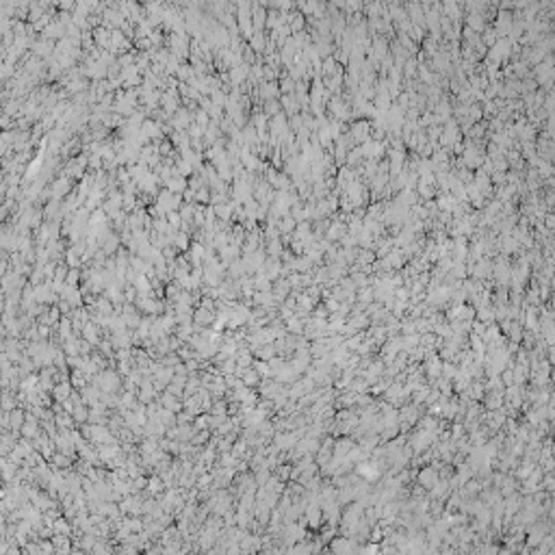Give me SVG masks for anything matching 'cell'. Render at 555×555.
I'll return each mask as SVG.
<instances>
[{
    "instance_id": "obj_1",
    "label": "cell",
    "mask_w": 555,
    "mask_h": 555,
    "mask_svg": "<svg viewBox=\"0 0 555 555\" xmlns=\"http://www.w3.org/2000/svg\"><path fill=\"white\" fill-rule=\"evenodd\" d=\"M91 382H94L98 388L102 390V393H113V395L119 393V390H122V386H124L122 373L113 371V369H104V371H100L98 375L91 378Z\"/></svg>"
},
{
    "instance_id": "obj_2",
    "label": "cell",
    "mask_w": 555,
    "mask_h": 555,
    "mask_svg": "<svg viewBox=\"0 0 555 555\" xmlns=\"http://www.w3.org/2000/svg\"><path fill=\"white\" fill-rule=\"evenodd\" d=\"M217 317L215 314V308H198L193 310V325H198V328H208L210 323H213V319Z\"/></svg>"
},
{
    "instance_id": "obj_3",
    "label": "cell",
    "mask_w": 555,
    "mask_h": 555,
    "mask_svg": "<svg viewBox=\"0 0 555 555\" xmlns=\"http://www.w3.org/2000/svg\"><path fill=\"white\" fill-rule=\"evenodd\" d=\"M9 418H11V432H13L15 436H20L22 427H24V423H26V412L22 410V408H13Z\"/></svg>"
},
{
    "instance_id": "obj_4",
    "label": "cell",
    "mask_w": 555,
    "mask_h": 555,
    "mask_svg": "<svg viewBox=\"0 0 555 555\" xmlns=\"http://www.w3.org/2000/svg\"><path fill=\"white\" fill-rule=\"evenodd\" d=\"M100 325L96 323V321H87L85 323V328H83V339L85 341H89L91 345H100Z\"/></svg>"
},
{
    "instance_id": "obj_5",
    "label": "cell",
    "mask_w": 555,
    "mask_h": 555,
    "mask_svg": "<svg viewBox=\"0 0 555 555\" xmlns=\"http://www.w3.org/2000/svg\"><path fill=\"white\" fill-rule=\"evenodd\" d=\"M241 380H243V384H245V386L254 388V386H260V382H263V375H260L254 367H247V369H243Z\"/></svg>"
},
{
    "instance_id": "obj_6",
    "label": "cell",
    "mask_w": 555,
    "mask_h": 555,
    "mask_svg": "<svg viewBox=\"0 0 555 555\" xmlns=\"http://www.w3.org/2000/svg\"><path fill=\"white\" fill-rule=\"evenodd\" d=\"M159 401H161V406H163V408H167V410H173L176 415H178V412H180L182 408H184V404H180V401H178V397H176V395H172V393H163Z\"/></svg>"
},
{
    "instance_id": "obj_7",
    "label": "cell",
    "mask_w": 555,
    "mask_h": 555,
    "mask_svg": "<svg viewBox=\"0 0 555 555\" xmlns=\"http://www.w3.org/2000/svg\"><path fill=\"white\" fill-rule=\"evenodd\" d=\"M145 490H148L152 497H156V494H161L163 490H167V484H165V480H163L161 475H154V477H150V480H148V488H145Z\"/></svg>"
},
{
    "instance_id": "obj_8",
    "label": "cell",
    "mask_w": 555,
    "mask_h": 555,
    "mask_svg": "<svg viewBox=\"0 0 555 555\" xmlns=\"http://www.w3.org/2000/svg\"><path fill=\"white\" fill-rule=\"evenodd\" d=\"M69 395H72V384H69L68 380L59 382V386H54V390H52V397H54L57 401H65Z\"/></svg>"
},
{
    "instance_id": "obj_9",
    "label": "cell",
    "mask_w": 555,
    "mask_h": 555,
    "mask_svg": "<svg viewBox=\"0 0 555 555\" xmlns=\"http://www.w3.org/2000/svg\"><path fill=\"white\" fill-rule=\"evenodd\" d=\"M74 421L78 423V425H85V423H89V408H87L85 401H80V404H76L74 412H72Z\"/></svg>"
},
{
    "instance_id": "obj_10",
    "label": "cell",
    "mask_w": 555,
    "mask_h": 555,
    "mask_svg": "<svg viewBox=\"0 0 555 555\" xmlns=\"http://www.w3.org/2000/svg\"><path fill=\"white\" fill-rule=\"evenodd\" d=\"M252 284H254V288H256V291H271V278L267 276V274H258L256 278H252Z\"/></svg>"
},
{
    "instance_id": "obj_11",
    "label": "cell",
    "mask_w": 555,
    "mask_h": 555,
    "mask_svg": "<svg viewBox=\"0 0 555 555\" xmlns=\"http://www.w3.org/2000/svg\"><path fill=\"white\" fill-rule=\"evenodd\" d=\"M52 529H54V534H61V536H69V534H72V525L65 523L63 516H59V519L54 520Z\"/></svg>"
},
{
    "instance_id": "obj_12",
    "label": "cell",
    "mask_w": 555,
    "mask_h": 555,
    "mask_svg": "<svg viewBox=\"0 0 555 555\" xmlns=\"http://www.w3.org/2000/svg\"><path fill=\"white\" fill-rule=\"evenodd\" d=\"M210 415H228V406H226V401H217L215 406H210Z\"/></svg>"
},
{
    "instance_id": "obj_13",
    "label": "cell",
    "mask_w": 555,
    "mask_h": 555,
    "mask_svg": "<svg viewBox=\"0 0 555 555\" xmlns=\"http://www.w3.org/2000/svg\"><path fill=\"white\" fill-rule=\"evenodd\" d=\"M78 276H80V274H78V271H76V269H74V271H69V274H68V278H65V284H69V286H76V284H78V280H80Z\"/></svg>"
},
{
    "instance_id": "obj_14",
    "label": "cell",
    "mask_w": 555,
    "mask_h": 555,
    "mask_svg": "<svg viewBox=\"0 0 555 555\" xmlns=\"http://www.w3.org/2000/svg\"><path fill=\"white\" fill-rule=\"evenodd\" d=\"M288 330L291 332H299L302 330V325H299V321H295V319H288V325H286Z\"/></svg>"
},
{
    "instance_id": "obj_15",
    "label": "cell",
    "mask_w": 555,
    "mask_h": 555,
    "mask_svg": "<svg viewBox=\"0 0 555 555\" xmlns=\"http://www.w3.org/2000/svg\"><path fill=\"white\" fill-rule=\"evenodd\" d=\"M133 267H135V269H137V271H139V274H143V271H145V269H148V267H145V265H143V263H141V260H139V258H135V260H133Z\"/></svg>"
},
{
    "instance_id": "obj_16",
    "label": "cell",
    "mask_w": 555,
    "mask_h": 555,
    "mask_svg": "<svg viewBox=\"0 0 555 555\" xmlns=\"http://www.w3.org/2000/svg\"><path fill=\"white\" fill-rule=\"evenodd\" d=\"M278 475H280L282 480H286V477H288V466H280V473H278Z\"/></svg>"
}]
</instances>
